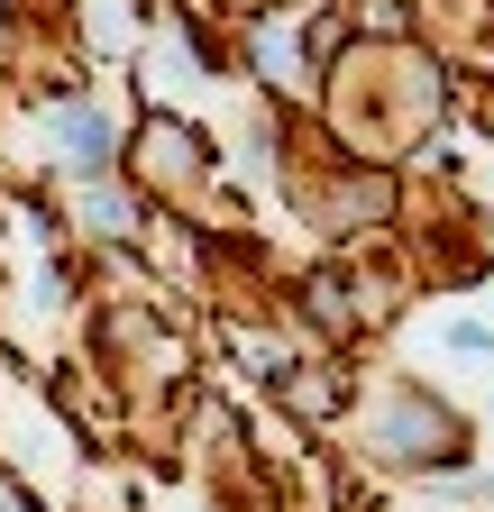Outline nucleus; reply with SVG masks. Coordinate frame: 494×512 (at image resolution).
Segmentation results:
<instances>
[{"label":"nucleus","mask_w":494,"mask_h":512,"mask_svg":"<svg viewBox=\"0 0 494 512\" xmlns=\"http://www.w3.org/2000/svg\"><path fill=\"white\" fill-rule=\"evenodd\" d=\"M55 156H74L83 174H101V165H110V119L83 110V101H74V110H55Z\"/></svg>","instance_id":"1"}]
</instances>
